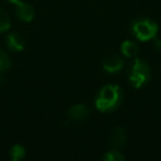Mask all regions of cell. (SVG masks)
Here are the masks:
<instances>
[{
	"label": "cell",
	"instance_id": "6da1fadb",
	"mask_svg": "<svg viewBox=\"0 0 161 161\" xmlns=\"http://www.w3.org/2000/svg\"><path fill=\"white\" fill-rule=\"evenodd\" d=\"M122 89L117 84L103 86L94 99V106L101 112H112L122 102Z\"/></svg>",
	"mask_w": 161,
	"mask_h": 161
},
{
	"label": "cell",
	"instance_id": "7a4b0ae2",
	"mask_svg": "<svg viewBox=\"0 0 161 161\" xmlns=\"http://www.w3.org/2000/svg\"><path fill=\"white\" fill-rule=\"evenodd\" d=\"M128 80L133 88H142L145 84H147L151 79V68L147 62L143 59L136 58L127 73Z\"/></svg>",
	"mask_w": 161,
	"mask_h": 161
},
{
	"label": "cell",
	"instance_id": "3957f363",
	"mask_svg": "<svg viewBox=\"0 0 161 161\" xmlns=\"http://www.w3.org/2000/svg\"><path fill=\"white\" fill-rule=\"evenodd\" d=\"M158 31V25L148 18H138L131 24L132 35L140 42L152 40Z\"/></svg>",
	"mask_w": 161,
	"mask_h": 161
},
{
	"label": "cell",
	"instance_id": "277c9868",
	"mask_svg": "<svg viewBox=\"0 0 161 161\" xmlns=\"http://www.w3.org/2000/svg\"><path fill=\"white\" fill-rule=\"evenodd\" d=\"M125 65V62H123V58L117 55V54H111V55H107L103 62H102V68L106 73L108 74H116L118 73Z\"/></svg>",
	"mask_w": 161,
	"mask_h": 161
},
{
	"label": "cell",
	"instance_id": "5b68a950",
	"mask_svg": "<svg viewBox=\"0 0 161 161\" xmlns=\"http://www.w3.org/2000/svg\"><path fill=\"white\" fill-rule=\"evenodd\" d=\"M15 14H16V18L20 21H23V23H30L34 19L35 10H34V8H33L31 4L20 0V1H18L15 4Z\"/></svg>",
	"mask_w": 161,
	"mask_h": 161
},
{
	"label": "cell",
	"instance_id": "8992f818",
	"mask_svg": "<svg viewBox=\"0 0 161 161\" xmlns=\"http://www.w3.org/2000/svg\"><path fill=\"white\" fill-rule=\"evenodd\" d=\"M5 43H6V47L11 52H21L24 48H25V39L24 36L18 33V31H11L6 35V39H5Z\"/></svg>",
	"mask_w": 161,
	"mask_h": 161
},
{
	"label": "cell",
	"instance_id": "52a82bcc",
	"mask_svg": "<svg viewBox=\"0 0 161 161\" xmlns=\"http://www.w3.org/2000/svg\"><path fill=\"white\" fill-rule=\"evenodd\" d=\"M89 116V108L86 104H73L68 111V117L73 122H84Z\"/></svg>",
	"mask_w": 161,
	"mask_h": 161
},
{
	"label": "cell",
	"instance_id": "ba28073f",
	"mask_svg": "<svg viewBox=\"0 0 161 161\" xmlns=\"http://www.w3.org/2000/svg\"><path fill=\"white\" fill-rule=\"evenodd\" d=\"M126 141H127V133L123 127H116L112 130V132L109 135V145L113 148L118 150V148L123 147L126 145Z\"/></svg>",
	"mask_w": 161,
	"mask_h": 161
},
{
	"label": "cell",
	"instance_id": "9c48e42d",
	"mask_svg": "<svg viewBox=\"0 0 161 161\" xmlns=\"http://www.w3.org/2000/svg\"><path fill=\"white\" fill-rule=\"evenodd\" d=\"M138 44L135 40H125L121 44V53L126 58H135L138 54Z\"/></svg>",
	"mask_w": 161,
	"mask_h": 161
},
{
	"label": "cell",
	"instance_id": "30bf717a",
	"mask_svg": "<svg viewBox=\"0 0 161 161\" xmlns=\"http://www.w3.org/2000/svg\"><path fill=\"white\" fill-rule=\"evenodd\" d=\"M25 147L20 143H15L11 146L10 151H9V156H10V160L13 161H21L24 157H25Z\"/></svg>",
	"mask_w": 161,
	"mask_h": 161
},
{
	"label": "cell",
	"instance_id": "8fae6325",
	"mask_svg": "<svg viewBox=\"0 0 161 161\" xmlns=\"http://www.w3.org/2000/svg\"><path fill=\"white\" fill-rule=\"evenodd\" d=\"M11 26V19L8 11H5L3 8H0V33H5Z\"/></svg>",
	"mask_w": 161,
	"mask_h": 161
},
{
	"label": "cell",
	"instance_id": "7c38bea8",
	"mask_svg": "<svg viewBox=\"0 0 161 161\" xmlns=\"http://www.w3.org/2000/svg\"><path fill=\"white\" fill-rule=\"evenodd\" d=\"M10 67H11V59L9 54L5 50L0 49V73L6 72L8 69H10Z\"/></svg>",
	"mask_w": 161,
	"mask_h": 161
},
{
	"label": "cell",
	"instance_id": "4fadbf2b",
	"mask_svg": "<svg viewBox=\"0 0 161 161\" xmlns=\"http://www.w3.org/2000/svg\"><path fill=\"white\" fill-rule=\"evenodd\" d=\"M102 161H126V160H125V156L118 150L112 148L111 151H108V152L104 153Z\"/></svg>",
	"mask_w": 161,
	"mask_h": 161
},
{
	"label": "cell",
	"instance_id": "5bb4252c",
	"mask_svg": "<svg viewBox=\"0 0 161 161\" xmlns=\"http://www.w3.org/2000/svg\"><path fill=\"white\" fill-rule=\"evenodd\" d=\"M152 40H153V48H155L157 52H161V39H158V38L155 36Z\"/></svg>",
	"mask_w": 161,
	"mask_h": 161
},
{
	"label": "cell",
	"instance_id": "9a60e30c",
	"mask_svg": "<svg viewBox=\"0 0 161 161\" xmlns=\"http://www.w3.org/2000/svg\"><path fill=\"white\" fill-rule=\"evenodd\" d=\"M6 1H9V3H11V4H16V3L20 1V0H6Z\"/></svg>",
	"mask_w": 161,
	"mask_h": 161
},
{
	"label": "cell",
	"instance_id": "2e32d148",
	"mask_svg": "<svg viewBox=\"0 0 161 161\" xmlns=\"http://www.w3.org/2000/svg\"><path fill=\"white\" fill-rule=\"evenodd\" d=\"M10 161H13V160H10Z\"/></svg>",
	"mask_w": 161,
	"mask_h": 161
}]
</instances>
